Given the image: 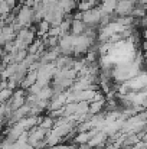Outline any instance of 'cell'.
<instances>
[{
    "instance_id": "obj_10",
    "label": "cell",
    "mask_w": 147,
    "mask_h": 149,
    "mask_svg": "<svg viewBox=\"0 0 147 149\" xmlns=\"http://www.w3.org/2000/svg\"><path fill=\"white\" fill-rule=\"evenodd\" d=\"M74 61H75V59H72L69 55H59V56L55 59L53 64H55L56 70H61V68H72Z\"/></svg>"
},
{
    "instance_id": "obj_16",
    "label": "cell",
    "mask_w": 147,
    "mask_h": 149,
    "mask_svg": "<svg viewBox=\"0 0 147 149\" xmlns=\"http://www.w3.org/2000/svg\"><path fill=\"white\" fill-rule=\"evenodd\" d=\"M36 96H38L41 100H49L52 96H53V90H52V88H49L48 86H45V87H42V88H41V91H39Z\"/></svg>"
},
{
    "instance_id": "obj_24",
    "label": "cell",
    "mask_w": 147,
    "mask_h": 149,
    "mask_svg": "<svg viewBox=\"0 0 147 149\" xmlns=\"http://www.w3.org/2000/svg\"><path fill=\"white\" fill-rule=\"evenodd\" d=\"M50 149H72V146H69V145H55V146H50Z\"/></svg>"
},
{
    "instance_id": "obj_23",
    "label": "cell",
    "mask_w": 147,
    "mask_h": 149,
    "mask_svg": "<svg viewBox=\"0 0 147 149\" xmlns=\"http://www.w3.org/2000/svg\"><path fill=\"white\" fill-rule=\"evenodd\" d=\"M41 88H42V86H41V84H38V83H33V84H32V86H30L28 90H29V93H30V94H35V96H36V94L41 91Z\"/></svg>"
},
{
    "instance_id": "obj_17",
    "label": "cell",
    "mask_w": 147,
    "mask_h": 149,
    "mask_svg": "<svg viewBox=\"0 0 147 149\" xmlns=\"http://www.w3.org/2000/svg\"><path fill=\"white\" fill-rule=\"evenodd\" d=\"M117 22H118L120 25L128 28V26H133V23H134V17L130 16V15H128V16H120V17L117 19Z\"/></svg>"
},
{
    "instance_id": "obj_12",
    "label": "cell",
    "mask_w": 147,
    "mask_h": 149,
    "mask_svg": "<svg viewBox=\"0 0 147 149\" xmlns=\"http://www.w3.org/2000/svg\"><path fill=\"white\" fill-rule=\"evenodd\" d=\"M36 74H38V72H36L35 70L28 71V72H26V75L23 77V80L20 81V84H19V86H20L22 88H29L33 83H36Z\"/></svg>"
},
{
    "instance_id": "obj_18",
    "label": "cell",
    "mask_w": 147,
    "mask_h": 149,
    "mask_svg": "<svg viewBox=\"0 0 147 149\" xmlns=\"http://www.w3.org/2000/svg\"><path fill=\"white\" fill-rule=\"evenodd\" d=\"M39 125H41V127H43L46 130H50L53 127V117H50V116H48V117H41Z\"/></svg>"
},
{
    "instance_id": "obj_22",
    "label": "cell",
    "mask_w": 147,
    "mask_h": 149,
    "mask_svg": "<svg viewBox=\"0 0 147 149\" xmlns=\"http://www.w3.org/2000/svg\"><path fill=\"white\" fill-rule=\"evenodd\" d=\"M144 6H139V7H134L133 9V12H131V15L133 16H136V17H143L144 16Z\"/></svg>"
},
{
    "instance_id": "obj_26",
    "label": "cell",
    "mask_w": 147,
    "mask_h": 149,
    "mask_svg": "<svg viewBox=\"0 0 147 149\" xmlns=\"http://www.w3.org/2000/svg\"><path fill=\"white\" fill-rule=\"evenodd\" d=\"M20 1H22V0H20Z\"/></svg>"
},
{
    "instance_id": "obj_7",
    "label": "cell",
    "mask_w": 147,
    "mask_h": 149,
    "mask_svg": "<svg viewBox=\"0 0 147 149\" xmlns=\"http://www.w3.org/2000/svg\"><path fill=\"white\" fill-rule=\"evenodd\" d=\"M23 104H25V91H23V90H17V91L12 93L7 107H9V109L12 110V113H13L16 109H19V107L23 106Z\"/></svg>"
},
{
    "instance_id": "obj_8",
    "label": "cell",
    "mask_w": 147,
    "mask_h": 149,
    "mask_svg": "<svg viewBox=\"0 0 147 149\" xmlns=\"http://www.w3.org/2000/svg\"><path fill=\"white\" fill-rule=\"evenodd\" d=\"M16 36V31L12 25H4L0 29V44H6L9 41H13Z\"/></svg>"
},
{
    "instance_id": "obj_21",
    "label": "cell",
    "mask_w": 147,
    "mask_h": 149,
    "mask_svg": "<svg viewBox=\"0 0 147 149\" xmlns=\"http://www.w3.org/2000/svg\"><path fill=\"white\" fill-rule=\"evenodd\" d=\"M10 10H12V7H10L6 1H1V3H0V17L4 16V15H9Z\"/></svg>"
},
{
    "instance_id": "obj_19",
    "label": "cell",
    "mask_w": 147,
    "mask_h": 149,
    "mask_svg": "<svg viewBox=\"0 0 147 149\" xmlns=\"http://www.w3.org/2000/svg\"><path fill=\"white\" fill-rule=\"evenodd\" d=\"M49 28H50V25H49L46 20H41L39 23H38V31H39V36H46V33H48V31H49Z\"/></svg>"
},
{
    "instance_id": "obj_14",
    "label": "cell",
    "mask_w": 147,
    "mask_h": 149,
    "mask_svg": "<svg viewBox=\"0 0 147 149\" xmlns=\"http://www.w3.org/2000/svg\"><path fill=\"white\" fill-rule=\"evenodd\" d=\"M104 106H105V99L91 101V103H88V113L90 114H97L98 111H101V109Z\"/></svg>"
},
{
    "instance_id": "obj_20",
    "label": "cell",
    "mask_w": 147,
    "mask_h": 149,
    "mask_svg": "<svg viewBox=\"0 0 147 149\" xmlns=\"http://www.w3.org/2000/svg\"><path fill=\"white\" fill-rule=\"evenodd\" d=\"M12 93H13V91H12L10 88H7V87H6V88H3V90H0V104H1V103H4L6 100L10 99Z\"/></svg>"
},
{
    "instance_id": "obj_1",
    "label": "cell",
    "mask_w": 147,
    "mask_h": 149,
    "mask_svg": "<svg viewBox=\"0 0 147 149\" xmlns=\"http://www.w3.org/2000/svg\"><path fill=\"white\" fill-rule=\"evenodd\" d=\"M141 71H144L143 70V56H141V54L137 52V55L133 61L114 65L111 68V78H114L117 83H124Z\"/></svg>"
},
{
    "instance_id": "obj_9",
    "label": "cell",
    "mask_w": 147,
    "mask_h": 149,
    "mask_svg": "<svg viewBox=\"0 0 147 149\" xmlns=\"http://www.w3.org/2000/svg\"><path fill=\"white\" fill-rule=\"evenodd\" d=\"M107 138H108V136H107V135H105V133H104L101 129H99V130H98L94 136H91V139L87 142V145H88V146H91L92 149H94V148H98V146H102V145L105 143Z\"/></svg>"
},
{
    "instance_id": "obj_2",
    "label": "cell",
    "mask_w": 147,
    "mask_h": 149,
    "mask_svg": "<svg viewBox=\"0 0 147 149\" xmlns=\"http://www.w3.org/2000/svg\"><path fill=\"white\" fill-rule=\"evenodd\" d=\"M124 29H126V26L120 25L117 20H114V22H108L107 25L101 26L99 33H98V39H99L101 42H104V41L108 39L111 35H114V33H121Z\"/></svg>"
},
{
    "instance_id": "obj_15",
    "label": "cell",
    "mask_w": 147,
    "mask_h": 149,
    "mask_svg": "<svg viewBox=\"0 0 147 149\" xmlns=\"http://www.w3.org/2000/svg\"><path fill=\"white\" fill-rule=\"evenodd\" d=\"M97 3H98V0H79L78 9H79V12H85V10H90V9L97 7Z\"/></svg>"
},
{
    "instance_id": "obj_4",
    "label": "cell",
    "mask_w": 147,
    "mask_h": 149,
    "mask_svg": "<svg viewBox=\"0 0 147 149\" xmlns=\"http://www.w3.org/2000/svg\"><path fill=\"white\" fill-rule=\"evenodd\" d=\"M102 15L104 13L99 10V7H94V9L81 12V20L85 23V26H95V25H99Z\"/></svg>"
},
{
    "instance_id": "obj_13",
    "label": "cell",
    "mask_w": 147,
    "mask_h": 149,
    "mask_svg": "<svg viewBox=\"0 0 147 149\" xmlns=\"http://www.w3.org/2000/svg\"><path fill=\"white\" fill-rule=\"evenodd\" d=\"M115 4H117L115 0H102L101 4H99V10L104 15H111V13H114Z\"/></svg>"
},
{
    "instance_id": "obj_11",
    "label": "cell",
    "mask_w": 147,
    "mask_h": 149,
    "mask_svg": "<svg viewBox=\"0 0 147 149\" xmlns=\"http://www.w3.org/2000/svg\"><path fill=\"white\" fill-rule=\"evenodd\" d=\"M85 23L82 22V20H79V19H74V20H71V28H69V31H71V35H82L84 33V31H85Z\"/></svg>"
},
{
    "instance_id": "obj_25",
    "label": "cell",
    "mask_w": 147,
    "mask_h": 149,
    "mask_svg": "<svg viewBox=\"0 0 147 149\" xmlns=\"http://www.w3.org/2000/svg\"><path fill=\"white\" fill-rule=\"evenodd\" d=\"M115 1H120V0H115Z\"/></svg>"
},
{
    "instance_id": "obj_6",
    "label": "cell",
    "mask_w": 147,
    "mask_h": 149,
    "mask_svg": "<svg viewBox=\"0 0 147 149\" xmlns=\"http://www.w3.org/2000/svg\"><path fill=\"white\" fill-rule=\"evenodd\" d=\"M136 4H137V0H120V1H117L114 12L118 16H128V15H131Z\"/></svg>"
},
{
    "instance_id": "obj_5",
    "label": "cell",
    "mask_w": 147,
    "mask_h": 149,
    "mask_svg": "<svg viewBox=\"0 0 147 149\" xmlns=\"http://www.w3.org/2000/svg\"><path fill=\"white\" fill-rule=\"evenodd\" d=\"M74 42H75V36L74 35H62L58 38V49L63 55H71L74 51Z\"/></svg>"
},
{
    "instance_id": "obj_3",
    "label": "cell",
    "mask_w": 147,
    "mask_h": 149,
    "mask_svg": "<svg viewBox=\"0 0 147 149\" xmlns=\"http://www.w3.org/2000/svg\"><path fill=\"white\" fill-rule=\"evenodd\" d=\"M75 36V35H74ZM94 44V39L88 38L87 35H77L75 36V42H74V51L72 54H75L77 56H79L81 54H85L87 51L90 49Z\"/></svg>"
}]
</instances>
